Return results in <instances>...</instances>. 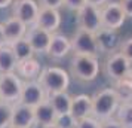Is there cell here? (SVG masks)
I'll return each instance as SVG.
<instances>
[{
    "instance_id": "6da1fadb",
    "label": "cell",
    "mask_w": 132,
    "mask_h": 128,
    "mask_svg": "<svg viewBox=\"0 0 132 128\" xmlns=\"http://www.w3.org/2000/svg\"><path fill=\"white\" fill-rule=\"evenodd\" d=\"M119 104H120V98L114 88L100 89L92 97V116L100 119V121L113 118Z\"/></svg>"
},
{
    "instance_id": "7a4b0ae2",
    "label": "cell",
    "mask_w": 132,
    "mask_h": 128,
    "mask_svg": "<svg viewBox=\"0 0 132 128\" xmlns=\"http://www.w3.org/2000/svg\"><path fill=\"white\" fill-rule=\"evenodd\" d=\"M37 80L45 88V91L48 92V95L67 91V88L70 85V76H68V73L64 69L55 67V66L42 69Z\"/></svg>"
},
{
    "instance_id": "3957f363",
    "label": "cell",
    "mask_w": 132,
    "mask_h": 128,
    "mask_svg": "<svg viewBox=\"0 0 132 128\" xmlns=\"http://www.w3.org/2000/svg\"><path fill=\"white\" fill-rule=\"evenodd\" d=\"M71 72L79 80L90 82L96 79L100 73V61L92 55L74 54L71 60Z\"/></svg>"
},
{
    "instance_id": "277c9868",
    "label": "cell",
    "mask_w": 132,
    "mask_h": 128,
    "mask_svg": "<svg viewBox=\"0 0 132 128\" xmlns=\"http://www.w3.org/2000/svg\"><path fill=\"white\" fill-rule=\"evenodd\" d=\"M22 80L15 73H0V100L15 104L19 101Z\"/></svg>"
},
{
    "instance_id": "5b68a950",
    "label": "cell",
    "mask_w": 132,
    "mask_h": 128,
    "mask_svg": "<svg viewBox=\"0 0 132 128\" xmlns=\"http://www.w3.org/2000/svg\"><path fill=\"white\" fill-rule=\"evenodd\" d=\"M71 51H74V54L98 57L100 46H98V42H96L95 33H90L88 30L79 28L71 39Z\"/></svg>"
},
{
    "instance_id": "8992f818",
    "label": "cell",
    "mask_w": 132,
    "mask_h": 128,
    "mask_svg": "<svg viewBox=\"0 0 132 128\" xmlns=\"http://www.w3.org/2000/svg\"><path fill=\"white\" fill-rule=\"evenodd\" d=\"M131 61L126 57H123L119 51L113 52L108 55L107 61H105V73L110 79L117 82L131 73Z\"/></svg>"
},
{
    "instance_id": "52a82bcc",
    "label": "cell",
    "mask_w": 132,
    "mask_h": 128,
    "mask_svg": "<svg viewBox=\"0 0 132 128\" xmlns=\"http://www.w3.org/2000/svg\"><path fill=\"white\" fill-rule=\"evenodd\" d=\"M79 28L88 30L90 33H96L102 27L101 22V7L86 3L82 9L77 11Z\"/></svg>"
},
{
    "instance_id": "ba28073f",
    "label": "cell",
    "mask_w": 132,
    "mask_h": 128,
    "mask_svg": "<svg viewBox=\"0 0 132 128\" xmlns=\"http://www.w3.org/2000/svg\"><path fill=\"white\" fill-rule=\"evenodd\" d=\"M48 92L45 91V88L40 85L39 80H24L22 82V89L19 95V103L36 107L37 104H40L48 98Z\"/></svg>"
},
{
    "instance_id": "9c48e42d",
    "label": "cell",
    "mask_w": 132,
    "mask_h": 128,
    "mask_svg": "<svg viewBox=\"0 0 132 128\" xmlns=\"http://www.w3.org/2000/svg\"><path fill=\"white\" fill-rule=\"evenodd\" d=\"M126 19V15L120 6L119 2H110L101 6V22L102 27L111 28V30H119L123 25Z\"/></svg>"
},
{
    "instance_id": "30bf717a",
    "label": "cell",
    "mask_w": 132,
    "mask_h": 128,
    "mask_svg": "<svg viewBox=\"0 0 132 128\" xmlns=\"http://www.w3.org/2000/svg\"><path fill=\"white\" fill-rule=\"evenodd\" d=\"M40 5L36 0H16L13 3V17L22 21L27 27L36 24Z\"/></svg>"
},
{
    "instance_id": "8fae6325",
    "label": "cell",
    "mask_w": 132,
    "mask_h": 128,
    "mask_svg": "<svg viewBox=\"0 0 132 128\" xmlns=\"http://www.w3.org/2000/svg\"><path fill=\"white\" fill-rule=\"evenodd\" d=\"M52 34H54V33H49L48 30L40 28V27H37L36 24H33L27 28L25 39H27L28 43L31 45L34 54H36V52L37 54H42V52H46V51H48L51 39H52Z\"/></svg>"
},
{
    "instance_id": "7c38bea8",
    "label": "cell",
    "mask_w": 132,
    "mask_h": 128,
    "mask_svg": "<svg viewBox=\"0 0 132 128\" xmlns=\"http://www.w3.org/2000/svg\"><path fill=\"white\" fill-rule=\"evenodd\" d=\"M36 125L34 121V107L22 103L12 104V119L9 128H31Z\"/></svg>"
},
{
    "instance_id": "4fadbf2b",
    "label": "cell",
    "mask_w": 132,
    "mask_h": 128,
    "mask_svg": "<svg viewBox=\"0 0 132 128\" xmlns=\"http://www.w3.org/2000/svg\"><path fill=\"white\" fill-rule=\"evenodd\" d=\"M95 37H96V42H98V46H100V52L113 54V52L119 51L122 42H120V37L117 34V30L101 27L95 33Z\"/></svg>"
},
{
    "instance_id": "5bb4252c",
    "label": "cell",
    "mask_w": 132,
    "mask_h": 128,
    "mask_svg": "<svg viewBox=\"0 0 132 128\" xmlns=\"http://www.w3.org/2000/svg\"><path fill=\"white\" fill-rule=\"evenodd\" d=\"M36 25L40 28L48 30L49 33H55L61 25V13L58 9H52V7H42L39 11L36 19Z\"/></svg>"
},
{
    "instance_id": "9a60e30c",
    "label": "cell",
    "mask_w": 132,
    "mask_h": 128,
    "mask_svg": "<svg viewBox=\"0 0 132 128\" xmlns=\"http://www.w3.org/2000/svg\"><path fill=\"white\" fill-rule=\"evenodd\" d=\"M27 25L19 21L18 18L15 17H11L9 19H6L3 22V37H5V43H12L18 39H22L25 37V33H27Z\"/></svg>"
},
{
    "instance_id": "2e32d148",
    "label": "cell",
    "mask_w": 132,
    "mask_h": 128,
    "mask_svg": "<svg viewBox=\"0 0 132 128\" xmlns=\"http://www.w3.org/2000/svg\"><path fill=\"white\" fill-rule=\"evenodd\" d=\"M70 113L76 121H80L86 116H90L92 115V97L88 94H79L76 97H71Z\"/></svg>"
},
{
    "instance_id": "e0dca14e",
    "label": "cell",
    "mask_w": 132,
    "mask_h": 128,
    "mask_svg": "<svg viewBox=\"0 0 132 128\" xmlns=\"http://www.w3.org/2000/svg\"><path fill=\"white\" fill-rule=\"evenodd\" d=\"M70 51H71V40L67 36H64V34L54 33L46 54H48L49 57H52V58H62V57H65Z\"/></svg>"
},
{
    "instance_id": "ac0fdd59",
    "label": "cell",
    "mask_w": 132,
    "mask_h": 128,
    "mask_svg": "<svg viewBox=\"0 0 132 128\" xmlns=\"http://www.w3.org/2000/svg\"><path fill=\"white\" fill-rule=\"evenodd\" d=\"M55 119H56V112L54 110L52 104L49 101V97L34 107V121H36V125L45 127V125H49V124H54Z\"/></svg>"
},
{
    "instance_id": "d6986e66",
    "label": "cell",
    "mask_w": 132,
    "mask_h": 128,
    "mask_svg": "<svg viewBox=\"0 0 132 128\" xmlns=\"http://www.w3.org/2000/svg\"><path fill=\"white\" fill-rule=\"evenodd\" d=\"M42 72V67L39 64V61L36 58H27V60H22V61H18L16 64V70L15 73L24 78L25 80H36L39 78V74Z\"/></svg>"
},
{
    "instance_id": "ffe728a7",
    "label": "cell",
    "mask_w": 132,
    "mask_h": 128,
    "mask_svg": "<svg viewBox=\"0 0 132 128\" xmlns=\"http://www.w3.org/2000/svg\"><path fill=\"white\" fill-rule=\"evenodd\" d=\"M18 60L9 43L0 45V73H13L16 70Z\"/></svg>"
},
{
    "instance_id": "44dd1931",
    "label": "cell",
    "mask_w": 132,
    "mask_h": 128,
    "mask_svg": "<svg viewBox=\"0 0 132 128\" xmlns=\"http://www.w3.org/2000/svg\"><path fill=\"white\" fill-rule=\"evenodd\" d=\"M49 101L52 104L54 110L56 112V115H62V113H68L70 112V107H71V95L67 91L51 94L49 95Z\"/></svg>"
},
{
    "instance_id": "7402d4cb",
    "label": "cell",
    "mask_w": 132,
    "mask_h": 128,
    "mask_svg": "<svg viewBox=\"0 0 132 128\" xmlns=\"http://www.w3.org/2000/svg\"><path fill=\"white\" fill-rule=\"evenodd\" d=\"M9 45H11V48H12L13 54H15V57H16V60H18V61L31 58V57L34 55V51H33L31 45L28 43V40H27L25 37L18 39V40L9 43Z\"/></svg>"
},
{
    "instance_id": "603a6c76",
    "label": "cell",
    "mask_w": 132,
    "mask_h": 128,
    "mask_svg": "<svg viewBox=\"0 0 132 128\" xmlns=\"http://www.w3.org/2000/svg\"><path fill=\"white\" fill-rule=\"evenodd\" d=\"M116 92L119 94L120 103L125 101H132V78L128 74L126 78L116 82Z\"/></svg>"
},
{
    "instance_id": "cb8c5ba5",
    "label": "cell",
    "mask_w": 132,
    "mask_h": 128,
    "mask_svg": "<svg viewBox=\"0 0 132 128\" xmlns=\"http://www.w3.org/2000/svg\"><path fill=\"white\" fill-rule=\"evenodd\" d=\"M114 115L125 128H132V101L120 103Z\"/></svg>"
},
{
    "instance_id": "d4e9b609",
    "label": "cell",
    "mask_w": 132,
    "mask_h": 128,
    "mask_svg": "<svg viewBox=\"0 0 132 128\" xmlns=\"http://www.w3.org/2000/svg\"><path fill=\"white\" fill-rule=\"evenodd\" d=\"M12 119V104L0 100V128H9Z\"/></svg>"
},
{
    "instance_id": "484cf974",
    "label": "cell",
    "mask_w": 132,
    "mask_h": 128,
    "mask_svg": "<svg viewBox=\"0 0 132 128\" xmlns=\"http://www.w3.org/2000/svg\"><path fill=\"white\" fill-rule=\"evenodd\" d=\"M55 124H56V125H60L61 128H76V124H77V121H76V119L73 118V115L68 112V113L56 115Z\"/></svg>"
},
{
    "instance_id": "4316f807",
    "label": "cell",
    "mask_w": 132,
    "mask_h": 128,
    "mask_svg": "<svg viewBox=\"0 0 132 128\" xmlns=\"http://www.w3.org/2000/svg\"><path fill=\"white\" fill-rule=\"evenodd\" d=\"M76 128H101V122H100V119H96V118L90 115L77 121Z\"/></svg>"
},
{
    "instance_id": "83f0119b",
    "label": "cell",
    "mask_w": 132,
    "mask_h": 128,
    "mask_svg": "<svg viewBox=\"0 0 132 128\" xmlns=\"http://www.w3.org/2000/svg\"><path fill=\"white\" fill-rule=\"evenodd\" d=\"M119 52L132 63V37H129V39H126L125 42L120 43Z\"/></svg>"
},
{
    "instance_id": "f1b7e54d",
    "label": "cell",
    "mask_w": 132,
    "mask_h": 128,
    "mask_svg": "<svg viewBox=\"0 0 132 128\" xmlns=\"http://www.w3.org/2000/svg\"><path fill=\"white\" fill-rule=\"evenodd\" d=\"M85 5H86V0H64V6L71 11H76V12L79 9H82Z\"/></svg>"
},
{
    "instance_id": "f546056e",
    "label": "cell",
    "mask_w": 132,
    "mask_h": 128,
    "mask_svg": "<svg viewBox=\"0 0 132 128\" xmlns=\"http://www.w3.org/2000/svg\"><path fill=\"white\" fill-rule=\"evenodd\" d=\"M42 7H52V9H60L64 6V0H39Z\"/></svg>"
},
{
    "instance_id": "4dcf8cb0",
    "label": "cell",
    "mask_w": 132,
    "mask_h": 128,
    "mask_svg": "<svg viewBox=\"0 0 132 128\" xmlns=\"http://www.w3.org/2000/svg\"><path fill=\"white\" fill-rule=\"evenodd\" d=\"M100 122H101V128H125L116 118H108V119H104Z\"/></svg>"
},
{
    "instance_id": "1f68e13d",
    "label": "cell",
    "mask_w": 132,
    "mask_h": 128,
    "mask_svg": "<svg viewBox=\"0 0 132 128\" xmlns=\"http://www.w3.org/2000/svg\"><path fill=\"white\" fill-rule=\"evenodd\" d=\"M119 3L126 17H132V0H120Z\"/></svg>"
},
{
    "instance_id": "d6a6232c",
    "label": "cell",
    "mask_w": 132,
    "mask_h": 128,
    "mask_svg": "<svg viewBox=\"0 0 132 128\" xmlns=\"http://www.w3.org/2000/svg\"><path fill=\"white\" fill-rule=\"evenodd\" d=\"M105 2H107V0H86V3L94 5V6H98V7H101L102 5H105Z\"/></svg>"
},
{
    "instance_id": "836d02e7",
    "label": "cell",
    "mask_w": 132,
    "mask_h": 128,
    "mask_svg": "<svg viewBox=\"0 0 132 128\" xmlns=\"http://www.w3.org/2000/svg\"><path fill=\"white\" fill-rule=\"evenodd\" d=\"M12 2H13V0H0V9H2V7L11 6V5H12Z\"/></svg>"
},
{
    "instance_id": "e575fe53",
    "label": "cell",
    "mask_w": 132,
    "mask_h": 128,
    "mask_svg": "<svg viewBox=\"0 0 132 128\" xmlns=\"http://www.w3.org/2000/svg\"><path fill=\"white\" fill-rule=\"evenodd\" d=\"M5 43V37H3V24H0V45Z\"/></svg>"
},
{
    "instance_id": "d590c367",
    "label": "cell",
    "mask_w": 132,
    "mask_h": 128,
    "mask_svg": "<svg viewBox=\"0 0 132 128\" xmlns=\"http://www.w3.org/2000/svg\"><path fill=\"white\" fill-rule=\"evenodd\" d=\"M42 128H61L60 125H56V124H49V125H45V127H42Z\"/></svg>"
}]
</instances>
